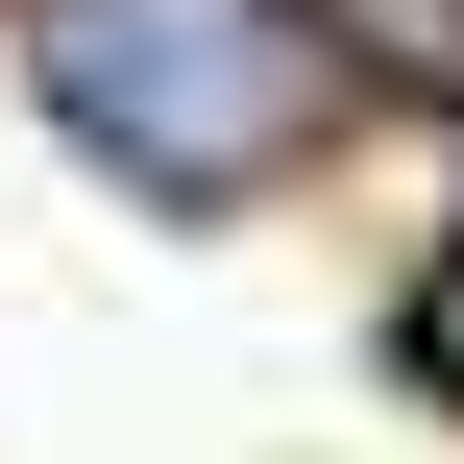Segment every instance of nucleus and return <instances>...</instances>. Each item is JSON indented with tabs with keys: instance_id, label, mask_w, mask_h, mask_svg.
Here are the masks:
<instances>
[{
	"instance_id": "f257e3e1",
	"label": "nucleus",
	"mask_w": 464,
	"mask_h": 464,
	"mask_svg": "<svg viewBox=\"0 0 464 464\" xmlns=\"http://www.w3.org/2000/svg\"><path fill=\"white\" fill-rule=\"evenodd\" d=\"M49 49V122L122 171V196H269L318 122H343V24L318 0H24Z\"/></svg>"
},
{
	"instance_id": "f03ea898",
	"label": "nucleus",
	"mask_w": 464,
	"mask_h": 464,
	"mask_svg": "<svg viewBox=\"0 0 464 464\" xmlns=\"http://www.w3.org/2000/svg\"><path fill=\"white\" fill-rule=\"evenodd\" d=\"M318 24H343V49H392V73H440V98H464V0H318Z\"/></svg>"
},
{
	"instance_id": "7ed1b4c3",
	"label": "nucleus",
	"mask_w": 464,
	"mask_h": 464,
	"mask_svg": "<svg viewBox=\"0 0 464 464\" xmlns=\"http://www.w3.org/2000/svg\"><path fill=\"white\" fill-rule=\"evenodd\" d=\"M416 343H440V367H464V245H440V318H416Z\"/></svg>"
}]
</instances>
